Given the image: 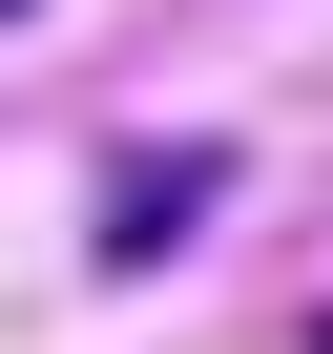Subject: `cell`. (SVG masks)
I'll return each instance as SVG.
<instances>
[{"label": "cell", "mask_w": 333, "mask_h": 354, "mask_svg": "<svg viewBox=\"0 0 333 354\" xmlns=\"http://www.w3.org/2000/svg\"><path fill=\"white\" fill-rule=\"evenodd\" d=\"M209 209H229V146H209V125L125 146V167H104V271H166V250H188Z\"/></svg>", "instance_id": "cell-1"}, {"label": "cell", "mask_w": 333, "mask_h": 354, "mask_svg": "<svg viewBox=\"0 0 333 354\" xmlns=\"http://www.w3.org/2000/svg\"><path fill=\"white\" fill-rule=\"evenodd\" d=\"M0 21H21V0H0Z\"/></svg>", "instance_id": "cell-2"}, {"label": "cell", "mask_w": 333, "mask_h": 354, "mask_svg": "<svg viewBox=\"0 0 333 354\" xmlns=\"http://www.w3.org/2000/svg\"><path fill=\"white\" fill-rule=\"evenodd\" d=\"M312 354H333V333H312Z\"/></svg>", "instance_id": "cell-3"}]
</instances>
